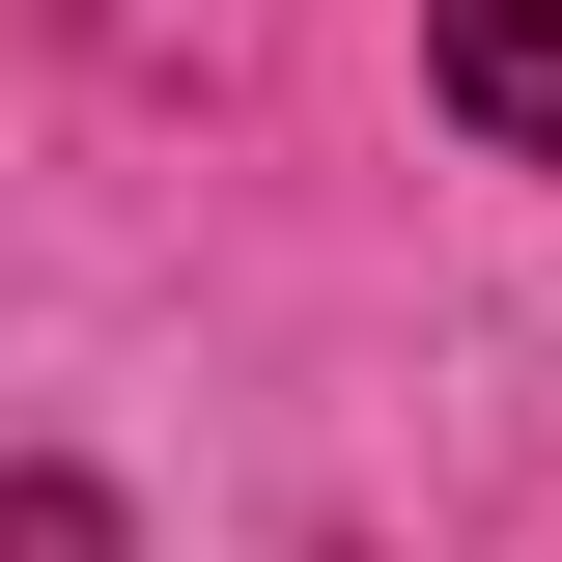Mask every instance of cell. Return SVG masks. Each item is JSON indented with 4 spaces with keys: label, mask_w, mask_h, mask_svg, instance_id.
<instances>
[{
    "label": "cell",
    "mask_w": 562,
    "mask_h": 562,
    "mask_svg": "<svg viewBox=\"0 0 562 562\" xmlns=\"http://www.w3.org/2000/svg\"><path fill=\"white\" fill-rule=\"evenodd\" d=\"M422 85H450L506 169H562V0H422Z\"/></svg>",
    "instance_id": "1"
},
{
    "label": "cell",
    "mask_w": 562,
    "mask_h": 562,
    "mask_svg": "<svg viewBox=\"0 0 562 562\" xmlns=\"http://www.w3.org/2000/svg\"><path fill=\"white\" fill-rule=\"evenodd\" d=\"M0 562H113V479H0Z\"/></svg>",
    "instance_id": "2"
}]
</instances>
